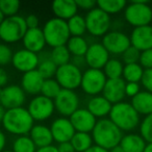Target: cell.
<instances>
[{"label":"cell","instance_id":"d6986e66","mask_svg":"<svg viewBox=\"0 0 152 152\" xmlns=\"http://www.w3.org/2000/svg\"><path fill=\"white\" fill-rule=\"evenodd\" d=\"M129 39L131 46L141 52L152 49V26L147 25L133 28Z\"/></svg>","mask_w":152,"mask_h":152},{"label":"cell","instance_id":"816d5d0a","mask_svg":"<svg viewBox=\"0 0 152 152\" xmlns=\"http://www.w3.org/2000/svg\"><path fill=\"white\" fill-rule=\"evenodd\" d=\"M5 112H7V110H5V108L3 107V106L1 105V104H0V122H1V123H2L3 118H4Z\"/></svg>","mask_w":152,"mask_h":152},{"label":"cell","instance_id":"11a10c76","mask_svg":"<svg viewBox=\"0 0 152 152\" xmlns=\"http://www.w3.org/2000/svg\"><path fill=\"white\" fill-rule=\"evenodd\" d=\"M4 19H5V16L1 13V11H0V25H1V23L4 21Z\"/></svg>","mask_w":152,"mask_h":152},{"label":"cell","instance_id":"836d02e7","mask_svg":"<svg viewBox=\"0 0 152 152\" xmlns=\"http://www.w3.org/2000/svg\"><path fill=\"white\" fill-rule=\"evenodd\" d=\"M50 57L57 67H61V66L71 63V54H70L66 45L65 46H58L52 48V50L50 52Z\"/></svg>","mask_w":152,"mask_h":152},{"label":"cell","instance_id":"3957f363","mask_svg":"<svg viewBox=\"0 0 152 152\" xmlns=\"http://www.w3.org/2000/svg\"><path fill=\"white\" fill-rule=\"evenodd\" d=\"M110 120L122 131H131L135 129L141 123L140 115L133 108L131 103L128 102H119L113 104L110 113Z\"/></svg>","mask_w":152,"mask_h":152},{"label":"cell","instance_id":"f35d334b","mask_svg":"<svg viewBox=\"0 0 152 152\" xmlns=\"http://www.w3.org/2000/svg\"><path fill=\"white\" fill-rule=\"evenodd\" d=\"M140 55H141V51L137 50V49L134 48L133 46H130L122 54V59L125 65L137 64L140 61Z\"/></svg>","mask_w":152,"mask_h":152},{"label":"cell","instance_id":"e575fe53","mask_svg":"<svg viewBox=\"0 0 152 152\" xmlns=\"http://www.w3.org/2000/svg\"><path fill=\"white\" fill-rule=\"evenodd\" d=\"M37 146L28 135H20L13 143L14 152H36Z\"/></svg>","mask_w":152,"mask_h":152},{"label":"cell","instance_id":"277c9868","mask_svg":"<svg viewBox=\"0 0 152 152\" xmlns=\"http://www.w3.org/2000/svg\"><path fill=\"white\" fill-rule=\"evenodd\" d=\"M43 34L45 37L46 45L52 47L65 46L68 43L69 39L71 38L69 28H68L67 21L57 19V18H51L43 27Z\"/></svg>","mask_w":152,"mask_h":152},{"label":"cell","instance_id":"5b68a950","mask_svg":"<svg viewBox=\"0 0 152 152\" xmlns=\"http://www.w3.org/2000/svg\"><path fill=\"white\" fill-rule=\"evenodd\" d=\"M126 22L133 27L147 26L152 23V9L146 0H134L124 10Z\"/></svg>","mask_w":152,"mask_h":152},{"label":"cell","instance_id":"cb8c5ba5","mask_svg":"<svg viewBox=\"0 0 152 152\" xmlns=\"http://www.w3.org/2000/svg\"><path fill=\"white\" fill-rule=\"evenodd\" d=\"M29 137L32 140L37 148H43L52 145L53 137L51 133L50 127L46 125L38 124L34 125L31 130L29 131Z\"/></svg>","mask_w":152,"mask_h":152},{"label":"cell","instance_id":"4fadbf2b","mask_svg":"<svg viewBox=\"0 0 152 152\" xmlns=\"http://www.w3.org/2000/svg\"><path fill=\"white\" fill-rule=\"evenodd\" d=\"M26 99L25 92L21 87L16 85L7 86L1 90L0 94V104L5 110L22 107Z\"/></svg>","mask_w":152,"mask_h":152},{"label":"cell","instance_id":"7bdbcfd3","mask_svg":"<svg viewBox=\"0 0 152 152\" xmlns=\"http://www.w3.org/2000/svg\"><path fill=\"white\" fill-rule=\"evenodd\" d=\"M141 92V86L137 83H126L125 85V95L133 98Z\"/></svg>","mask_w":152,"mask_h":152},{"label":"cell","instance_id":"f546056e","mask_svg":"<svg viewBox=\"0 0 152 152\" xmlns=\"http://www.w3.org/2000/svg\"><path fill=\"white\" fill-rule=\"evenodd\" d=\"M144 73V69L142 66L137 64H130L125 65L123 69L122 78L125 83H141L142 76Z\"/></svg>","mask_w":152,"mask_h":152},{"label":"cell","instance_id":"74e56055","mask_svg":"<svg viewBox=\"0 0 152 152\" xmlns=\"http://www.w3.org/2000/svg\"><path fill=\"white\" fill-rule=\"evenodd\" d=\"M140 134L146 143H152V114L146 116L140 123Z\"/></svg>","mask_w":152,"mask_h":152},{"label":"cell","instance_id":"4316f807","mask_svg":"<svg viewBox=\"0 0 152 152\" xmlns=\"http://www.w3.org/2000/svg\"><path fill=\"white\" fill-rule=\"evenodd\" d=\"M70 54L74 57H83L89 49V43L83 37H71L66 44Z\"/></svg>","mask_w":152,"mask_h":152},{"label":"cell","instance_id":"b9f144b4","mask_svg":"<svg viewBox=\"0 0 152 152\" xmlns=\"http://www.w3.org/2000/svg\"><path fill=\"white\" fill-rule=\"evenodd\" d=\"M141 83L144 89H145V91L152 93V69L144 70Z\"/></svg>","mask_w":152,"mask_h":152},{"label":"cell","instance_id":"60d3db41","mask_svg":"<svg viewBox=\"0 0 152 152\" xmlns=\"http://www.w3.org/2000/svg\"><path fill=\"white\" fill-rule=\"evenodd\" d=\"M139 64L144 70L152 69V49L142 51L141 55H140Z\"/></svg>","mask_w":152,"mask_h":152},{"label":"cell","instance_id":"83f0119b","mask_svg":"<svg viewBox=\"0 0 152 152\" xmlns=\"http://www.w3.org/2000/svg\"><path fill=\"white\" fill-rule=\"evenodd\" d=\"M71 144L75 152H85L93 146V137L91 133L75 132L71 139Z\"/></svg>","mask_w":152,"mask_h":152},{"label":"cell","instance_id":"8d00e7d4","mask_svg":"<svg viewBox=\"0 0 152 152\" xmlns=\"http://www.w3.org/2000/svg\"><path fill=\"white\" fill-rule=\"evenodd\" d=\"M21 4L18 0H0V11L5 18L17 16Z\"/></svg>","mask_w":152,"mask_h":152},{"label":"cell","instance_id":"4dcf8cb0","mask_svg":"<svg viewBox=\"0 0 152 152\" xmlns=\"http://www.w3.org/2000/svg\"><path fill=\"white\" fill-rule=\"evenodd\" d=\"M124 65L118 58H110L108 61L103 67V73L105 74L107 79H117L122 78Z\"/></svg>","mask_w":152,"mask_h":152},{"label":"cell","instance_id":"484cf974","mask_svg":"<svg viewBox=\"0 0 152 152\" xmlns=\"http://www.w3.org/2000/svg\"><path fill=\"white\" fill-rule=\"evenodd\" d=\"M146 144L145 140L137 133H127L123 135L120 142V146L125 152H144Z\"/></svg>","mask_w":152,"mask_h":152},{"label":"cell","instance_id":"9f6ffc18","mask_svg":"<svg viewBox=\"0 0 152 152\" xmlns=\"http://www.w3.org/2000/svg\"><path fill=\"white\" fill-rule=\"evenodd\" d=\"M2 152H14L13 150H3Z\"/></svg>","mask_w":152,"mask_h":152},{"label":"cell","instance_id":"e0dca14e","mask_svg":"<svg viewBox=\"0 0 152 152\" xmlns=\"http://www.w3.org/2000/svg\"><path fill=\"white\" fill-rule=\"evenodd\" d=\"M50 130L52 133L53 141H55L58 144L70 142L73 137L74 133L76 132L73 125L70 122L69 118H65V117L55 119L51 124Z\"/></svg>","mask_w":152,"mask_h":152},{"label":"cell","instance_id":"8992f818","mask_svg":"<svg viewBox=\"0 0 152 152\" xmlns=\"http://www.w3.org/2000/svg\"><path fill=\"white\" fill-rule=\"evenodd\" d=\"M25 18L22 16L7 17L0 25V40L4 44H12L22 41L27 31Z\"/></svg>","mask_w":152,"mask_h":152},{"label":"cell","instance_id":"f1b7e54d","mask_svg":"<svg viewBox=\"0 0 152 152\" xmlns=\"http://www.w3.org/2000/svg\"><path fill=\"white\" fill-rule=\"evenodd\" d=\"M127 3L125 0H98L97 7L107 15H115L125 10Z\"/></svg>","mask_w":152,"mask_h":152},{"label":"cell","instance_id":"8fae6325","mask_svg":"<svg viewBox=\"0 0 152 152\" xmlns=\"http://www.w3.org/2000/svg\"><path fill=\"white\" fill-rule=\"evenodd\" d=\"M55 110L63 117H70L79 108V97L74 91L64 90L53 100Z\"/></svg>","mask_w":152,"mask_h":152},{"label":"cell","instance_id":"681fc988","mask_svg":"<svg viewBox=\"0 0 152 152\" xmlns=\"http://www.w3.org/2000/svg\"><path fill=\"white\" fill-rule=\"evenodd\" d=\"M5 144H7V137L2 130H0V152H2L4 150Z\"/></svg>","mask_w":152,"mask_h":152},{"label":"cell","instance_id":"f6af8a7d","mask_svg":"<svg viewBox=\"0 0 152 152\" xmlns=\"http://www.w3.org/2000/svg\"><path fill=\"white\" fill-rule=\"evenodd\" d=\"M25 22H26V26H27L28 29L38 28L39 24H40V20H39L38 16L34 15V14H29V15L25 18Z\"/></svg>","mask_w":152,"mask_h":152},{"label":"cell","instance_id":"6f0895ef","mask_svg":"<svg viewBox=\"0 0 152 152\" xmlns=\"http://www.w3.org/2000/svg\"><path fill=\"white\" fill-rule=\"evenodd\" d=\"M0 94H1V90H0Z\"/></svg>","mask_w":152,"mask_h":152},{"label":"cell","instance_id":"52a82bcc","mask_svg":"<svg viewBox=\"0 0 152 152\" xmlns=\"http://www.w3.org/2000/svg\"><path fill=\"white\" fill-rule=\"evenodd\" d=\"M85 19L87 24V31L93 37L103 38L112 27L110 16L98 9L97 7L88 12Z\"/></svg>","mask_w":152,"mask_h":152},{"label":"cell","instance_id":"f5cc1de1","mask_svg":"<svg viewBox=\"0 0 152 152\" xmlns=\"http://www.w3.org/2000/svg\"><path fill=\"white\" fill-rule=\"evenodd\" d=\"M110 152H125V151L122 149V147H121L120 145H118V146H116V147L113 148V149H110Z\"/></svg>","mask_w":152,"mask_h":152},{"label":"cell","instance_id":"ba28073f","mask_svg":"<svg viewBox=\"0 0 152 152\" xmlns=\"http://www.w3.org/2000/svg\"><path fill=\"white\" fill-rule=\"evenodd\" d=\"M54 77L61 89L74 91L80 87L83 71L72 63H69L67 65L57 67Z\"/></svg>","mask_w":152,"mask_h":152},{"label":"cell","instance_id":"c3c4849f","mask_svg":"<svg viewBox=\"0 0 152 152\" xmlns=\"http://www.w3.org/2000/svg\"><path fill=\"white\" fill-rule=\"evenodd\" d=\"M36 152H58L56 146H47V147H43V148H38Z\"/></svg>","mask_w":152,"mask_h":152},{"label":"cell","instance_id":"d6a6232c","mask_svg":"<svg viewBox=\"0 0 152 152\" xmlns=\"http://www.w3.org/2000/svg\"><path fill=\"white\" fill-rule=\"evenodd\" d=\"M37 70H38V72L41 74V76L44 79H50L53 78V76H55L57 66L52 61V59L50 57V53L47 56H45L43 59H40Z\"/></svg>","mask_w":152,"mask_h":152},{"label":"cell","instance_id":"1f68e13d","mask_svg":"<svg viewBox=\"0 0 152 152\" xmlns=\"http://www.w3.org/2000/svg\"><path fill=\"white\" fill-rule=\"evenodd\" d=\"M68 28L71 37H83L87 32V24L85 17L80 15H75L67 21Z\"/></svg>","mask_w":152,"mask_h":152},{"label":"cell","instance_id":"ee69618b","mask_svg":"<svg viewBox=\"0 0 152 152\" xmlns=\"http://www.w3.org/2000/svg\"><path fill=\"white\" fill-rule=\"evenodd\" d=\"M75 3L78 9H81L83 11H92L97 7V2L94 0H75Z\"/></svg>","mask_w":152,"mask_h":152},{"label":"cell","instance_id":"bcb514c9","mask_svg":"<svg viewBox=\"0 0 152 152\" xmlns=\"http://www.w3.org/2000/svg\"><path fill=\"white\" fill-rule=\"evenodd\" d=\"M7 83H9V74L2 67H0V90L7 87Z\"/></svg>","mask_w":152,"mask_h":152},{"label":"cell","instance_id":"7c38bea8","mask_svg":"<svg viewBox=\"0 0 152 152\" xmlns=\"http://www.w3.org/2000/svg\"><path fill=\"white\" fill-rule=\"evenodd\" d=\"M102 45L110 54L115 55H122L131 46L129 37L119 30L108 31L102 38Z\"/></svg>","mask_w":152,"mask_h":152},{"label":"cell","instance_id":"30bf717a","mask_svg":"<svg viewBox=\"0 0 152 152\" xmlns=\"http://www.w3.org/2000/svg\"><path fill=\"white\" fill-rule=\"evenodd\" d=\"M27 110L34 121H45L52 116L55 107L53 100L40 94L30 100Z\"/></svg>","mask_w":152,"mask_h":152},{"label":"cell","instance_id":"7402d4cb","mask_svg":"<svg viewBox=\"0 0 152 152\" xmlns=\"http://www.w3.org/2000/svg\"><path fill=\"white\" fill-rule=\"evenodd\" d=\"M51 10L55 18L68 21L77 15L78 7L76 5L75 0H55L51 5Z\"/></svg>","mask_w":152,"mask_h":152},{"label":"cell","instance_id":"44dd1931","mask_svg":"<svg viewBox=\"0 0 152 152\" xmlns=\"http://www.w3.org/2000/svg\"><path fill=\"white\" fill-rule=\"evenodd\" d=\"M45 79L43 78L38 70L24 73L21 78V88L25 94L38 96L41 94L42 86Z\"/></svg>","mask_w":152,"mask_h":152},{"label":"cell","instance_id":"603a6c76","mask_svg":"<svg viewBox=\"0 0 152 152\" xmlns=\"http://www.w3.org/2000/svg\"><path fill=\"white\" fill-rule=\"evenodd\" d=\"M112 107L113 104L102 95H97L91 97V99L88 101L87 104V110L96 119H103L106 116H108Z\"/></svg>","mask_w":152,"mask_h":152},{"label":"cell","instance_id":"d4e9b609","mask_svg":"<svg viewBox=\"0 0 152 152\" xmlns=\"http://www.w3.org/2000/svg\"><path fill=\"white\" fill-rule=\"evenodd\" d=\"M130 103L139 115H144L146 117L152 114V93L141 91L137 96L131 98Z\"/></svg>","mask_w":152,"mask_h":152},{"label":"cell","instance_id":"5bb4252c","mask_svg":"<svg viewBox=\"0 0 152 152\" xmlns=\"http://www.w3.org/2000/svg\"><path fill=\"white\" fill-rule=\"evenodd\" d=\"M39 61H40L39 55L29 50H26V49H20V50L16 51L13 55V59H12L14 68L23 73L37 70Z\"/></svg>","mask_w":152,"mask_h":152},{"label":"cell","instance_id":"db71d44e","mask_svg":"<svg viewBox=\"0 0 152 152\" xmlns=\"http://www.w3.org/2000/svg\"><path fill=\"white\" fill-rule=\"evenodd\" d=\"M144 152H152V143H147L144 149Z\"/></svg>","mask_w":152,"mask_h":152},{"label":"cell","instance_id":"9c48e42d","mask_svg":"<svg viewBox=\"0 0 152 152\" xmlns=\"http://www.w3.org/2000/svg\"><path fill=\"white\" fill-rule=\"evenodd\" d=\"M106 80L107 78L102 70L89 68L85 72H83L80 88L86 94L93 97L102 93Z\"/></svg>","mask_w":152,"mask_h":152},{"label":"cell","instance_id":"f907efd6","mask_svg":"<svg viewBox=\"0 0 152 152\" xmlns=\"http://www.w3.org/2000/svg\"><path fill=\"white\" fill-rule=\"evenodd\" d=\"M85 152H110V151L102 147H99V146H97V145H93L91 148H89V149Z\"/></svg>","mask_w":152,"mask_h":152},{"label":"cell","instance_id":"7dc6e473","mask_svg":"<svg viewBox=\"0 0 152 152\" xmlns=\"http://www.w3.org/2000/svg\"><path fill=\"white\" fill-rule=\"evenodd\" d=\"M58 152H75L71 142H65V143H59L56 146Z\"/></svg>","mask_w":152,"mask_h":152},{"label":"cell","instance_id":"ac0fdd59","mask_svg":"<svg viewBox=\"0 0 152 152\" xmlns=\"http://www.w3.org/2000/svg\"><path fill=\"white\" fill-rule=\"evenodd\" d=\"M125 85L126 83L123 78L107 79L102 91V96L108 100L112 104H116L124 101L125 95Z\"/></svg>","mask_w":152,"mask_h":152},{"label":"cell","instance_id":"ab89813d","mask_svg":"<svg viewBox=\"0 0 152 152\" xmlns=\"http://www.w3.org/2000/svg\"><path fill=\"white\" fill-rule=\"evenodd\" d=\"M13 51H12L11 47L7 46L4 43L0 44V67L5 65H9L10 63H12L13 59Z\"/></svg>","mask_w":152,"mask_h":152},{"label":"cell","instance_id":"9a60e30c","mask_svg":"<svg viewBox=\"0 0 152 152\" xmlns=\"http://www.w3.org/2000/svg\"><path fill=\"white\" fill-rule=\"evenodd\" d=\"M85 59L86 64L91 69L102 70L110 59V53L104 48L102 43H93L89 46Z\"/></svg>","mask_w":152,"mask_h":152},{"label":"cell","instance_id":"2e32d148","mask_svg":"<svg viewBox=\"0 0 152 152\" xmlns=\"http://www.w3.org/2000/svg\"><path fill=\"white\" fill-rule=\"evenodd\" d=\"M69 120L76 132H92L97 123V119L87 108H78L69 117Z\"/></svg>","mask_w":152,"mask_h":152},{"label":"cell","instance_id":"ffe728a7","mask_svg":"<svg viewBox=\"0 0 152 152\" xmlns=\"http://www.w3.org/2000/svg\"><path fill=\"white\" fill-rule=\"evenodd\" d=\"M22 43H23L24 49L37 53V54L40 53L46 45L43 30L40 27L27 29L22 39Z\"/></svg>","mask_w":152,"mask_h":152},{"label":"cell","instance_id":"7a4b0ae2","mask_svg":"<svg viewBox=\"0 0 152 152\" xmlns=\"http://www.w3.org/2000/svg\"><path fill=\"white\" fill-rule=\"evenodd\" d=\"M34 119L28 113L27 108L18 107L7 110L2 125L7 132L15 135H26L34 127Z\"/></svg>","mask_w":152,"mask_h":152},{"label":"cell","instance_id":"6da1fadb","mask_svg":"<svg viewBox=\"0 0 152 152\" xmlns=\"http://www.w3.org/2000/svg\"><path fill=\"white\" fill-rule=\"evenodd\" d=\"M123 131L108 118L99 119L92 131V137L95 145L108 150L120 145Z\"/></svg>","mask_w":152,"mask_h":152},{"label":"cell","instance_id":"680465c9","mask_svg":"<svg viewBox=\"0 0 152 152\" xmlns=\"http://www.w3.org/2000/svg\"><path fill=\"white\" fill-rule=\"evenodd\" d=\"M151 26H152V25H151Z\"/></svg>","mask_w":152,"mask_h":152},{"label":"cell","instance_id":"d590c367","mask_svg":"<svg viewBox=\"0 0 152 152\" xmlns=\"http://www.w3.org/2000/svg\"><path fill=\"white\" fill-rule=\"evenodd\" d=\"M61 91V88L58 85V83L55 80V78L45 79L42 86V90H41V95L51 100H54Z\"/></svg>","mask_w":152,"mask_h":152}]
</instances>
